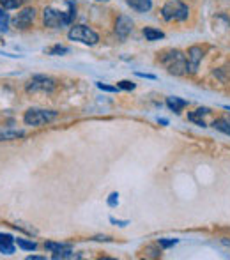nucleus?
<instances>
[{
	"label": "nucleus",
	"instance_id": "nucleus-1",
	"mask_svg": "<svg viewBox=\"0 0 230 260\" xmlns=\"http://www.w3.org/2000/svg\"><path fill=\"white\" fill-rule=\"evenodd\" d=\"M159 62L167 67L170 75L182 76L188 73V62H186V53L179 52V50H168V52L161 53Z\"/></svg>",
	"mask_w": 230,
	"mask_h": 260
},
{
	"label": "nucleus",
	"instance_id": "nucleus-2",
	"mask_svg": "<svg viewBox=\"0 0 230 260\" xmlns=\"http://www.w3.org/2000/svg\"><path fill=\"white\" fill-rule=\"evenodd\" d=\"M75 4L69 2V11L64 13V11H57L53 7H46L43 11V20H44V25L46 27H52V29H62V27H67L73 18H75Z\"/></svg>",
	"mask_w": 230,
	"mask_h": 260
},
{
	"label": "nucleus",
	"instance_id": "nucleus-31",
	"mask_svg": "<svg viewBox=\"0 0 230 260\" xmlns=\"http://www.w3.org/2000/svg\"><path fill=\"white\" fill-rule=\"evenodd\" d=\"M227 2H230V0H227Z\"/></svg>",
	"mask_w": 230,
	"mask_h": 260
},
{
	"label": "nucleus",
	"instance_id": "nucleus-16",
	"mask_svg": "<svg viewBox=\"0 0 230 260\" xmlns=\"http://www.w3.org/2000/svg\"><path fill=\"white\" fill-rule=\"evenodd\" d=\"M23 2H25V0H0V5L7 11V9H18Z\"/></svg>",
	"mask_w": 230,
	"mask_h": 260
},
{
	"label": "nucleus",
	"instance_id": "nucleus-19",
	"mask_svg": "<svg viewBox=\"0 0 230 260\" xmlns=\"http://www.w3.org/2000/svg\"><path fill=\"white\" fill-rule=\"evenodd\" d=\"M7 22H9L7 13H4V11H0V30H2V32L7 30Z\"/></svg>",
	"mask_w": 230,
	"mask_h": 260
},
{
	"label": "nucleus",
	"instance_id": "nucleus-6",
	"mask_svg": "<svg viewBox=\"0 0 230 260\" xmlns=\"http://www.w3.org/2000/svg\"><path fill=\"white\" fill-rule=\"evenodd\" d=\"M55 117H57V112L53 110H29L23 117V120L29 126H43V124L53 120Z\"/></svg>",
	"mask_w": 230,
	"mask_h": 260
},
{
	"label": "nucleus",
	"instance_id": "nucleus-15",
	"mask_svg": "<svg viewBox=\"0 0 230 260\" xmlns=\"http://www.w3.org/2000/svg\"><path fill=\"white\" fill-rule=\"evenodd\" d=\"M25 137V131H2L0 133V142L4 140H16V138Z\"/></svg>",
	"mask_w": 230,
	"mask_h": 260
},
{
	"label": "nucleus",
	"instance_id": "nucleus-30",
	"mask_svg": "<svg viewBox=\"0 0 230 260\" xmlns=\"http://www.w3.org/2000/svg\"><path fill=\"white\" fill-rule=\"evenodd\" d=\"M158 122H159V124H163V126H167V124H168V120H167V119H159Z\"/></svg>",
	"mask_w": 230,
	"mask_h": 260
},
{
	"label": "nucleus",
	"instance_id": "nucleus-25",
	"mask_svg": "<svg viewBox=\"0 0 230 260\" xmlns=\"http://www.w3.org/2000/svg\"><path fill=\"white\" fill-rule=\"evenodd\" d=\"M117 203H119V195H117V193H112V195H110V199H108V205H110V207H115Z\"/></svg>",
	"mask_w": 230,
	"mask_h": 260
},
{
	"label": "nucleus",
	"instance_id": "nucleus-8",
	"mask_svg": "<svg viewBox=\"0 0 230 260\" xmlns=\"http://www.w3.org/2000/svg\"><path fill=\"white\" fill-rule=\"evenodd\" d=\"M34 18H35V9L27 7L23 9L22 13H18V16L13 20V23L16 29H29L32 25V22H34Z\"/></svg>",
	"mask_w": 230,
	"mask_h": 260
},
{
	"label": "nucleus",
	"instance_id": "nucleus-22",
	"mask_svg": "<svg viewBox=\"0 0 230 260\" xmlns=\"http://www.w3.org/2000/svg\"><path fill=\"white\" fill-rule=\"evenodd\" d=\"M0 252L4 253V255H11V253H14V243H11V244H0Z\"/></svg>",
	"mask_w": 230,
	"mask_h": 260
},
{
	"label": "nucleus",
	"instance_id": "nucleus-23",
	"mask_svg": "<svg viewBox=\"0 0 230 260\" xmlns=\"http://www.w3.org/2000/svg\"><path fill=\"white\" fill-rule=\"evenodd\" d=\"M14 243V237L11 234H0V244H11Z\"/></svg>",
	"mask_w": 230,
	"mask_h": 260
},
{
	"label": "nucleus",
	"instance_id": "nucleus-5",
	"mask_svg": "<svg viewBox=\"0 0 230 260\" xmlns=\"http://www.w3.org/2000/svg\"><path fill=\"white\" fill-rule=\"evenodd\" d=\"M57 87L55 80L50 78V76H44V75H35L29 80L27 84V90L29 92H53Z\"/></svg>",
	"mask_w": 230,
	"mask_h": 260
},
{
	"label": "nucleus",
	"instance_id": "nucleus-3",
	"mask_svg": "<svg viewBox=\"0 0 230 260\" xmlns=\"http://www.w3.org/2000/svg\"><path fill=\"white\" fill-rule=\"evenodd\" d=\"M161 16L167 22H184L190 16V7L182 4L181 0H168L167 4L161 7Z\"/></svg>",
	"mask_w": 230,
	"mask_h": 260
},
{
	"label": "nucleus",
	"instance_id": "nucleus-14",
	"mask_svg": "<svg viewBox=\"0 0 230 260\" xmlns=\"http://www.w3.org/2000/svg\"><path fill=\"white\" fill-rule=\"evenodd\" d=\"M212 128L218 129V131H221V133H225V135H230V120L227 119V117L225 119H218L212 122Z\"/></svg>",
	"mask_w": 230,
	"mask_h": 260
},
{
	"label": "nucleus",
	"instance_id": "nucleus-18",
	"mask_svg": "<svg viewBox=\"0 0 230 260\" xmlns=\"http://www.w3.org/2000/svg\"><path fill=\"white\" fill-rule=\"evenodd\" d=\"M44 248L55 253V252H60V250H66V248H71V246L69 244H66V243H46L44 244Z\"/></svg>",
	"mask_w": 230,
	"mask_h": 260
},
{
	"label": "nucleus",
	"instance_id": "nucleus-9",
	"mask_svg": "<svg viewBox=\"0 0 230 260\" xmlns=\"http://www.w3.org/2000/svg\"><path fill=\"white\" fill-rule=\"evenodd\" d=\"M133 30V22L129 16H119L117 18V23H115V32L120 39H126Z\"/></svg>",
	"mask_w": 230,
	"mask_h": 260
},
{
	"label": "nucleus",
	"instance_id": "nucleus-27",
	"mask_svg": "<svg viewBox=\"0 0 230 260\" xmlns=\"http://www.w3.org/2000/svg\"><path fill=\"white\" fill-rule=\"evenodd\" d=\"M137 76H140V78H147V80H156L154 75H145V73H137Z\"/></svg>",
	"mask_w": 230,
	"mask_h": 260
},
{
	"label": "nucleus",
	"instance_id": "nucleus-12",
	"mask_svg": "<svg viewBox=\"0 0 230 260\" xmlns=\"http://www.w3.org/2000/svg\"><path fill=\"white\" fill-rule=\"evenodd\" d=\"M186 105H188V101H184V99H181V97H173V96L167 97V106L170 108V110L175 112V114H179Z\"/></svg>",
	"mask_w": 230,
	"mask_h": 260
},
{
	"label": "nucleus",
	"instance_id": "nucleus-10",
	"mask_svg": "<svg viewBox=\"0 0 230 260\" xmlns=\"http://www.w3.org/2000/svg\"><path fill=\"white\" fill-rule=\"evenodd\" d=\"M128 5L138 13H147L150 7H152V0H126Z\"/></svg>",
	"mask_w": 230,
	"mask_h": 260
},
{
	"label": "nucleus",
	"instance_id": "nucleus-26",
	"mask_svg": "<svg viewBox=\"0 0 230 260\" xmlns=\"http://www.w3.org/2000/svg\"><path fill=\"white\" fill-rule=\"evenodd\" d=\"M97 88L106 90V92H115V90H117V87H110V85H103V84H97Z\"/></svg>",
	"mask_w": 230,
	"mask_h": 260
},
{
	"label": "nucleus",
	"instance_id": "nucleus-17",
	"mask_svg": "<svg viewBox=\"0 0 230 260\" xmlns=\"http://www.w3.org/2000/svg\"><path fill=\"white\" fill-rule=\"evenodd\" d=\"M14 243H16L18 246L22 248V250H29V252L35 250V243H34V241H27V239H14Z\"/></svg>",
	"mask_w": 230,
	"mask_h": 260
},
{
	"label": "nucleus",
	"instance_id": "nucleus-28",
	"mask_svg": "<svg viewBox=\"0 0 230 260\" xmlns=\"http://www.w3.org/2000/svg\"><path fill=\"white\" fill-rule=\"evenodd\" d=\"M110 221H112V223H115V225H119V227H126V225H128V221H117L115 218H110Z\"/></svg>",
	"mask_w": 230,
	"mask_h": 260
},
{
	"label": "nucleus",
	"instance_id": "nucleus-21",
	"mask_svg": "<svg viewBox=\"0 0 230 260\" xmlns=\"http://www.w3.org/2000/svg\"><path fill=\"white\" fill-rule=\"evenodd\" d=\"M158 244L161 248H170V246H173V244H177V239H159Z\"/></svg>",
	"mask_w": 230,
	"mask_h": 260
},
{
	"label": "nucleus",
	"instance_id": "nucleus-29",
	"mask_svg": "<svg viewBox=\"0 0 230 260\" xmlns=\"http://www.w3.org/2000/svg\"><path fill=\"white\" fill-rule=\"evenodd\" d=\"M27 260H43V257H35V255H29Z\"/></svg>",
	"mask_w": 230,
	"mask_h": 260
},
{
	"label": "nucleus",
	"instance_id": "nucleus-11",
	"mask_svg": "<svg viewBox=\"0 0 230 260\" xmlns=\"http://www.w3.org/2000/svg\"><path fill=\"white\" fill-rule=\"evenodd\" d=\"M209 114V108H199V110L191 112L190 115H188V119L191 120V122L199 124V126H205V122H203V117Z\"/></svg>",
	"mask_w": 230,
	"mask_h": 260
},
{
	"label": "nucleus",
	"instance_id": "nucleus-7",
	"mask_svg": "<svg viewBox=\"0 0 230 260\" xmlns=\"http://www.w3.org/2000/svg\"><path fill=\"white\" fill-rule=\"evenodd\" d=\"M202 57H203V50L200 48V46H191L190 50H188V53H186V62H188V73H197V69H199L200 62H202Z\"/></svg>",
	"mask_w": 230,
	"mask_h": 260
},
{
	"label": "nucleus",
	"instance_id": "nucleus-24",
	"mask_svg": "<svg viewBox=\"0 0 230 260\" xmlns=\"http://www.w3.org/2000/svg\"><path fill=\"white\" fill-rule=\"evenodd\" d=\"M117 87L124 88V90H133V88H135V84H131V82H128V80H122V82H119Z\"/></svg>",
	"mask_w": 230,
	"mask_h": 260
},
{
	"label": "nucleus",
	"instance_id": "nucleus-13",
	"mask_svg": "<svg viewBox=\"0 0 230 260\" xmlns=\"http://www.w3.org/2000/svg\"><path fill=\"white\" fill-rule=\"evenodd\" d=\"M144 35H145L147 41H159L163 39L165 34L161 30H158V29H154V27H145L144 29Z\"/></svg>",
	"mask_w": 230,
	"mask_h": 260
},
{
	"label": "nucleus",
	"instance_id": "nucleus-4",
	"mask_svg": "<svg viewBox=\"0 0 230 260\" xmlns=\"http://www.w3.org/2000/svg\"><path fill=\"white\" fill-rule=\"evenodd\" d=\"M67 37H69L71 41H78V43L88 44V46H94V44H97V41H99V35H97L92 29H88V27H85V25L71 27V30L67 32Z\"/></svg>",
	"mask_w": 230,
	"mask_h": 260
},
{
	"label": "nucleus",
	"instance_id": "nucleus-20",
	"mask_svg": "<svg viewBox=\"0 0 230 260\" xmlns=\"http://www.w3.org/2000/svg\"><path fill=\"white\" fill-rule=\"evenodd\" d=\"M69 50L66 48V46H60V44H57V46H53L52 50H50V55H64V53H67Z\"/></svg>",
	"mask_w": 230,
	"mask_h": 260
}]
</instances>
